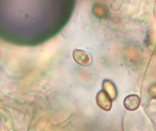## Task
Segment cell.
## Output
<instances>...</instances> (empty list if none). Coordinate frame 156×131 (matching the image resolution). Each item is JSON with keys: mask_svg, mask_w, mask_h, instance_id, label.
I'll return each mask as SVG.
<instances>
[{"mask_svg": "<svg viewBox=\"0 0 156 131\" xmlns=\"http://www.w3.org/2000/svg\"><path fill=\"white\" fill-rule=\"evenodd\" d=\"M97 104L104 110H110L112 105V100L109 97V95L104 91L101 90L98 93L97 96Z\"/></svg>", "mask_w": 156, "mask_h": 131, "instance_id": "2", "label": "cell"}, {"mask_svg": "<svg viewBox=\"0 0 156 131\" xmlns=\"http://www.w3.org/2000/svg\"><path fill=\"white\" fill-rule=\"evenodd\" d=\"M73 58L78 64H80V66H83V67H88L92 63L91 56L89 55L87 52H85L83 50H80V49L74 50Z\"/></svg>", "mask_w": 156, "mask_h": 131, "instance_id": "1", "label": "cell"}, {"mask_svg": "<svg viewBox=\"0 0 156 131\" xmlns=\"http://www.w3.org/2000/svg\"><path fill=\"white\" fill-rule=\"evenodd\" d=\"M140 98L136 95H130L124 99V107L128 110H135L140 106Z\"/></svg>", "mask_w": 156, "mask_h": 131, "instance_id": "3", "label": "cell"}]
</instances>
